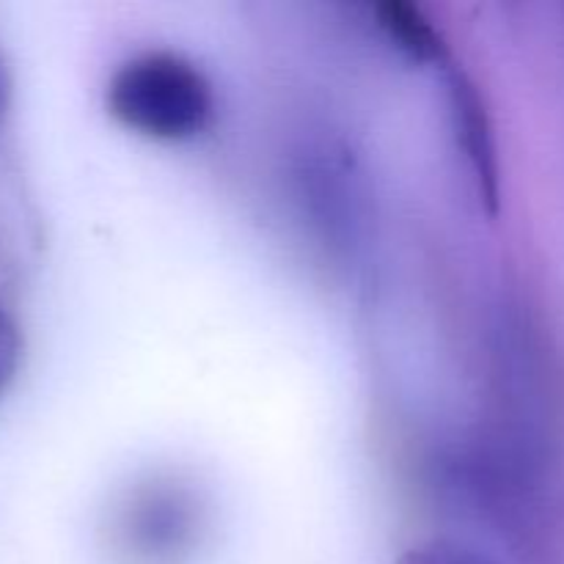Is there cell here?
Returning a JSON list of instances; mask_svg holds the SVG:
<instances>
[{"label": "cell", "mask_w": 564, "mask_h": 564, "mask_svg": "<svg viewBox=\"0 0 564 564\" xmlns=\"http://www.w3.org/2000/svg\"><path fill=\"white\" fill-rule=\"evenodd\" d=\"M105 108L127 130L165 143L193 141L215 119L209 77L171 50L132 55L110 75Z\"/></svg>", "instance_id": "6da1fadb"}, {"label": "cell", "mask_w": 564, "mask_h": 564, "mask_svg": "<svg viewBox=\"0 0 564 564\" xmlns=\"http://www.w3.org/2000/svg\"><path fill=\"white\" fill-rule=\"evenodd\" d=\"M446 102H449L452 138L466 163L479 202L496 213L499 207V149L488 105L471 77L460 66H446Z\"/></svg>", "instance_id": "7a4b0ae2"}, {"label": "cell", "mask_w": 564, "mask_h": 564, "mask_svg": "<svg viewBox=\"0 0 564 564\" xmlns=\"http://www.w3.org/2000/svg\"><path fill=\"white\" fill-rule=\"evenodd\" d=\"M372 14L386 42L400 50L405 58L416 64L444 66V69L452 64L444 36L419 6L405 3V0H383L372 6Z\"/></svg>", "instance_id": "3957f363"}, {"label": "cell", "mask_w": 564, "mask_h": 564, "mask_svg": "<svg viewBox=\"0 0 564 564\" xmlns=\"http://www.w3.org/2000/svg\"><path fill=\"white\" fill-rule=\"evenodd\" d=\"M22 361V330L6 308H0V394L14 380Z\"/></svg>", "instance_id": "277c9868"}, {"label": "cell", "mask_w": 564, "mask_h": 564, "mask_svg": "<svg viewBox=\"0 0 564 564\" xmlns=\"http://www.w3.org/2000/svg\"><path fill=\"white\" fill-rule=\"evenodd\" d=\"M400 564H482V562L474 560V556L466 554V551L455 549V545L424 543V545H416V549L405 551V554L400 556Z\"/></svg>", "instance_id": "5b68a950"}, {"label": "cell", "mask_w": 564, "mask_h": 564, "mask_svg": "<svg viewBox=\"0 0 564 564\" xmlns=\"http://www.w3.org/2000/svg\"><path fill=\"white\" fill-rule=\"evenodd\" d=\"M9 105H11V75L9 69H6L3 55H0V119L6 116Z\"/></svg>", "instance_id": "8992f818"}]
</instances>
